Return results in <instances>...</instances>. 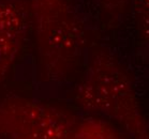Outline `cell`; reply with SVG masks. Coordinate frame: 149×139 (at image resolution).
<instances>
[{"mask_svg":"<svg viewBox=\"0 0 149 139\" xmlns=\"http://www.w3.org/2000/svg\"><path fill=\"white\" fill-rule=\"evenodd\" d=\"M41 76L61 82L79 66L87 28L75 0H28Z\"/></svg>","mask_w":149,"mask_h":139,"instance_id":"obj_1","label":"cell"},{"mask_svg":"<svg viewBox=\"0 0 149 139\" xmlns=\"http://www.w3.org/2000/svg\"><path fill=\"white\" fill-rule=\"evenodd\" d=\"M74 98L83 110L114 120L135 139H143L148 131L132 79L104 48L91 53Z\"/></svg>","mask_w":149,"mask_h":139,"instance_id":"obj_2","label":"cell"},{"mask_svg":"<svg viewBox=\"0 0 149 139\" xmlns=\"http://www.w3.org/2000/svg\"><path fill=\"white\" fill-rule=\"evenodd\" d=\"M77 124L69 110L32 98L0 102V136L7 139H67Z\"/></svg>","mask_w":149,"mask_h":139,"instance_id":"obj_3","label":"cell"},{"mask_svg":"<svg viewBox=\"0 0 149 139\" xmlns=\"http://www.w3.org/2000/svg\"><path fill=\"white\" fill-rule=\"evenodd\" d=\"M29 30L28 0H0V85L19 56Z\"/></svg>","mask_w":149,"mask_h":139,"instance_id":"obj_4","label":"cell"},{"mask_svg":"<svg viewBox=\"0 0 149 139\" xmlns=\"http://www.w3.org/2000/svg\"><path fill=\"white\" fill-rule=\"evenodd\" d=\"M67 139H120L112 125L100 119H85L77 123Z\"/></svg>","mask_w":149,"mask_h":139,"instance_id":"obj_5","label":"cell"},{"mask_svg":"<svg viewBox=\"0 0 149 139\" xmlns=\"http://www.w3.org/2000/svg\"><path fill=\"white\" fill-rule=\"evenodd\" d=\"M130 10L143 55L149 63V0H131Z\"/></svg>","mask_w":149,"mask_h":139,"instance_id":"obj_6","label":"cell"},{"mask_svg":"<svg viewBox=\"0 0 149 139\" xmlns=\"http://www.w3.org/2000/svg\"><path fill=\"white\" fill-rule=\"evenodd\" d=\"M107 16L118 18L123 16L130 9L131 0H93Z\"/></svg>","mask_w":149,"mask_h":139,"instance_id":"obj_7","label":"cell"},{"mask_svg":"<svg viewBox=\"0 0 149 139\" xmlns=\"http://www.w3.org/2000/svg\"><path fill=\"white\" fill-rule=\"evenodd\" d=\"M143 139H149V131H147V133H146V135L144 136V138Z\"/></svg>","mask_w":149,"mask_h":139,"instance_id":"obj_8","label":"cell"}]
</instances>
